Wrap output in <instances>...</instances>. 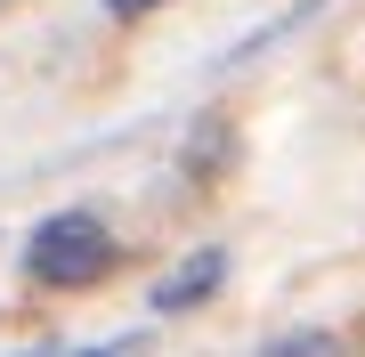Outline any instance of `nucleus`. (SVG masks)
Returning a JSON list of instances; mask_svg holds the SVG:
<instances>
[{
	"label": "nucleus",
	"mask_w": 365,
	"mask_h": 357,
	"mask_svg": "<svg viewBox=\"0 0 365 357\" xmlns=\"http://www.w3.org/2000/svg\"><path fill=\"white\" fill-rule=\"evenodd\" d=\"M25 268L41 284H98L106 268H114V227H106L90 203H73V212H49L33 227L25 244Z\"/></svg>",
	"instance_id": "obj_1"
},
{
	"label": "nucleus",
	"mask_w": 365,
	"mask_h": 357,
	"mask_svg": "<svg viewBox=\"0 0 365 357\" xmlns=\"http://www.w3.org/2000/svg\"><path fill=\"white\" fill-rule=\"evenodd\" d=\"M220 276H227V260H220V252H195V260H187L179 276L155 292V309H187V301H203V292H220Z\"/></svg>",
	"instance_id": "obj_2"
},
{
	"label": "nucleus",
	"mask_w": 365,
	"mask_h": 357,
	"mask_svg": "<svg viewBox=\"0 0 365 357\" xmlns=\"http://www.w3.org/2000/svg\"><path fill=\"white\" fill-rule=\"evenodd\" d=\"M268 357H341V341H333V333H292V341L268 349Z\"/></svg>",
	"instance_id": "obj_3"
},
{
	"label": "nucleus",
	"mask_w": 365,
	"mask_h": 357,
	"mask_svg": "<svg viewBox=\"0 0 365 357\" xmlns=\"http://www.w3.org/2000/svg\"><path fill=\"white\" fill-rule=\"evenodd\" d=\"M138 9H155V0H106V16H138Z\"/></svg>",
	"instance_id": "obj_4"
},
{
	"label": "nucleus",
	"mask_w": 365,
	"mask_h": 357,
	"mask_svg": "<svg viewBox=\"0 0 365 357\" xmlns=\"http://www.w3.org/2000/svg\"><path fill=\"white\" fill-rule=\"evenodd\" d=\"M98 357H130V341H122V349H98Z\"/></svg>",
	"instance_id": "obj_5"
}]
</instances>
